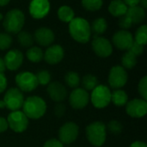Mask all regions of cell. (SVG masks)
<instances>
[{
  "instance_id": "cell-42",
  "label": "cell",
  "mask_w": 147,
  "mask_h": 147,
  "mask_svg": "<svg viewBox=\"0 0 147 147\" xmlns=\"http://www.w3.org/2000/svg\"><path fill=\"white\" fill-rule=\"evenodd\" d=\"M127 7H133L136 5H140V0H122Z\"/></svg>"
},
{
  "instance_id": "cell-35",
  "label": "cell",
  "mask_w": 147,
  "mask_h": 147,
  "mask_svg": "<svg viewBox=\"0 0 147 147\" xmlns=\"http://www.w3.org/2000/svg\"><path fill=\"white\" fill-rule=\"evenodd\" d=\"M138 91L140 95V96L142 97V99L147 100V77L145 76L143 77L140 82H139V85H138Z\"/></svg>"
},
{
  "instance_id": "cell-2",
  "label": "cell",
  "mask_w": 147,
  "mask_h": 147,
  "mask_svg": "<svg viewBox=\"0 0 147 147\" xmlns=\"http://www.w3.org/2000/svg\"><path fill=\"white\" fill-rule=\"evenodd\" d=\"M22 109V112L28 119L38 120L46 114L47 103L41 97L31 96L24 99Z\"/></svg>"
},
{
  "instance_id": "cell-5",
  "label": "cell",
  "mask_w": 147,
  "mask_h": 147,
  "mask_svg": "<svg viewBox=\"0 0 147 147\" xmlns=\"http://www.w3.org/2000/svg\"><path fill=\"white\" fill-rule=\"evenodd\" d=\"M90 101L96 109H104L111 102V91L109 87L98 84L91 92Z\"/></svg>"
},
{
  "instance_id": "cell-7",
  "label": "cell",
  "mask_w": 147,
  "mask_h": 147,
  "mask_svg": "<svg viewBox=\"0 0 147 147\" xmlns=\"http://www.w3.org/2000/svg\"><path fill=\"white\" fill-rule=\"evenodd\" d=\"M9 127L15 133L24 132L28 126V118L22 111H12L7 117Z\"/></svg>"
},
{
  "instance_id": "cell-21",
  "label": "cell",
  "mask_w": 147,
  "mask_h": 147,
  "mask_svg": "<svg viewBox=\"0 0 147 147\" xmlns=\"http://www.w3.org/2000/svg\"><path fill=\"white\" fill-rule=\"evenodd\" d=\"M127 8L122 0H113L109 5V11L113 16L120 17L127 13Z\"/></svg>"
},
{
  "instance_id": "cell-26",
  "label": "cell",
  "mask_w": 147,
  "mask_h": 147,
  "mask_svg": "<svg viewBox=\"0 0 147 147\" xmlns=\"http://www.w3.org/2000/svg\"><path fill=\"white\" fill-rule=\"evenodd\" d=\"M17 40L21 47H30L34 44V36L28 31H20L17 34Z\"/></svg>"
},
{
  "instance_id": "cell-13",
  "label": "cell",
  "mask_w": 147,
  "mask_h": 147,
  "mask_svg": "<svg viewBox=\"0 0 147 147\" xmlns=\"http://www.w3.org/2000/svg\"><path fill=\"white\" fill-rule=\"evenodd\" d=\"M127 114L133 118H141L147 113V102L144 99L135 98L126 104Z\"/></svg>"
},
{
  "instance_id": "cell-25",
  "label": "cell",
  "mask_w": 147,
  "mask_h": 147,
  "mask_svg": "<svg viewBox=\"0 0 147 147\" xmlns=\"http://www.w3.org/2000/svg\"><path fill=\"white\" fill-rule=\"evenodd\" d=\"M26 55L29 61H31L33 63H39L43 59L44 53L40 47H31L28 49Z\"/></svg>"
},
{
  "instance_id": "cell-37",
  "label": "cell",
  "mask_w": 147,
  "mask_h": 147,
  "mask_svg": "<svg viewBox=\"0 0 147 147\" xmlns=\"http://www.w3.org/2000/svg\"><path fill=\"white\" fill-rule=\"evenodd\" d=\"M144 47L145 46H143L141 44H139V43H137V42H135L134 40L133 44L131 45V47H129V49L127 51L131 52L133 54H134L137 57V56L141 55L144 53Z\"/></svg>"
},
{
  "instance_id": "cell-6",
  "label": "cell",
  "mask_w": 147,
  "mask_h": 147,
  "mask_svg": "<svg viewBox=\"0 0 147 147\" xmlns=\"http://www.w3.org/2000/svg\"><path fill=\"white\" fill-rule=\"evenodd\" d=\"M18 89L22 92H30L34 90L38 84L35 74L30 71H22L18 73L15 78Z\"/></svg>"
},
{
  "instance_id": "cell-22",
  "label": "cell",
  "mask_w": 147,
  "mask_h": 147,
  "mask_svg": "<svg viewBox=\"0 0 147 147\" xmlns=\"http://www.w3.org/2000/svg\"><path fill=\"white\" fill-rule=\"evenodd\" d=\"M111 102L116 107L126 106L127 102H128V96L124 90L117 89L111 92Z\"/></svg>"
},
{
  "instance_id": "cell-24",
  "label": "cell",
  "mask_w": 147,
  "mask_h": 147,
  "mask_svg": "<svg viewBox=\"0 0 147 147\" xmlns=\"http://www.w3.org/2000/svg\"><path fill=\"white\" fill-rule=\"evenodd\" d=\"M58 17L63 22L69 23L74 18V11L68 5H62L58 9Z\"/></svg>"
},
{
  "instance_id": "cell-4",
  "label": "cell",
  "mask_w": 147,
  "mask_h": 147,
  "mask_svg": "<svg viewBox=\"0 0 147 147\" xmlns=\"http://www.w3.org/2000/svg\"><path fill=\"white\" fill-rule=\"evenodd\" d=\"M86 137L89 142L96 147L102 146L106 141V126L102 121H95L86 127Z\"/></svg>"
},
{
  "instance_id": "cell-20",
  "label": "cell",
  "mask_w": 147,
  "mask_h": 147,
  "mask_svg": "<svg viewBox=\"0 0 147 147\" xmlns=\"http://www.w3.org/2000/svg\"><path fill=\"white\" fill-rule=\"evenodd\" d=\"M126 14L131 19L133 24H140L143 22L146 18V10L140 5L128 7Z\"/></svg>"
},
{
  "instance_id": "cell-14",
  "label": "cell",
  "mask_w": 147,
  "mask_h": 147,
  "mask_svg": "<svg viewBox=\"0 0 147 147\" xmlns=\"http://www.w3.org/2000/svg\"><path fill=\"white\" fill-rule=\"evenodd\" d=\"M114 46L119 50H128L134 42V36L128 30H119L112 37Z\"/></svg>"
},
{
  "instance_id": "cell-33",
  "label": "cell",
  "mask_w": 147,
  "mask_h": 147,
  "mask_svg": "<svg viewBox=\"0 0 147 147\" xmlns=\"http://www.w3.org/2000/svg\"><path fill=\"white\" fill-rule=\"evenodd\" d=\"M12 44V37L8 33H0V50L9 48Z\"/></svg>"
},
{
  "instance_id": "cell-38",
  "label": "cell",
  "mask_w": 147,
  "mask_h": 147,
  "mask_svg": "<svg viewBox=\"0 0 147 147\" xmlns=\"http://www.w3.org/2000/svg\"><path fill=\"white\" fill-rule=\"evenodd\" d=\"M65 105H64L63 103L58 102L55 107H54V114L57 117H62L65 113Z\"/></svg>"
},
{
  "instance_id": "cell-41",
  "label": "cell",
  "mask_w": 147,
  "mask_h": 147,
  "mask_svg": "<svg viewBox=\"0 0 147 147\" xmlns=\"http://www.w3.org/2000/svg\"><path fill=\"white\" fill-rule=\"evenodd\" d=\"M9 128V125L7 122V120L3 117H0V134L5 132Z\"/></svg>"
},
{
  "instance_id": "cell-15",
  "label": "cell",
  "mask_w": 147,
  "mask_h": 147,
  "mask_svg": "<svg viewBox=\"0 0 147 147\" xmlns=\"http://www.w3.org/2000/svg\"><path fill=\"white\" fill-rule=\"evenodd\" d=\"M28 10L33 18L42 19L49 13L50 3L48 0H31Z\"/></svg>"
},
{
  "instance_id": "cell-23",
  "label": "cell",
  "mask_w": 147,
  "mask_h": 147,
  "mask_svg": "<svg viewBox=\"0 0 147 147\" xmlns=\"http://www.w3.org/2000/svg\"><path fill=\"white\" fill-rule=\"evenodd\" d=\"M108 28V23L107 21L103 17H98L95 19L90 25L91 32H94L95 35H100L103 34Z\"/></svg>"
},
{
  "instance_id": "cell-10",
  "label": "cell",
  "mask_w": 147,
  "mask_h": 147,
  "mask_svg": "<svg viewBox=\"0 0 147 147\" xmlns=\"http://www.w3.org/2000/svg\"><path fill=\"white\" fill-rule=\"evenodd\" d=\"M79 133L78 126L74 122H67L62 125L59 131V140L62 144H71L73 143Z\"/></svg>"
},
{
  "instance_id": "cell-44",
  "label": "cell",
  "mask_w": 147,
  "mask_h": 147,
  "mask_svg": "<svg viewBox=\"0 0 147 147\" xmlns=\"http://www.w3.org/2000/svg\"><path fill=\"white\" fill-rule=\"evenodd\" d=\"M5 69H6V67H5V65H4L3 59H2L0 57V73H3Z\"/></svg>"
},
{
  "instance_id": "cell-40",
  "label": "cell",
  "mask_w": 147,
  "mask_h": 147,
  "mask_svg": "<svg viewBox=\"0 0 147 147\" xmlns=\"http://www.w3.org/2000/svg\"><path fill=\"white\" fill-rule=\"evenodd\" d=\"M7 87V78L3 73H0V94L5 90Z\"/></svg>"
},
{
  "instance_id": "cell-19",
  "label": "cell",
  "mask_w": 147,
  "mask_h": 147,
  "mask_svg": "<svg viewBox=\"0 0 147 147\" xmlns=\"http://www.w3.org/2000/svg\"><path fill=\"white\" fill-rule=\"evenodd\" d=\"M64 55L65 52L60 45H51L45 51L43 59L49 65H56L63 59Z\"/></svg>"
},
{
  "instance_id": "cell-16",
  "label": "cell",
  "mask_w": 147,
  "mask_h": 147,
  "mask_svg": "<svg viewBox=\"0 0 147 147\" xmlns=\"http://www.w3.org/2000/svg\"><path fill=\"white\" fill-rule=\"evenodd\" d=\"M6 69L9 71H16L20 68L23 62V54L20 50H9L3 58Z\"/></svg>"
},
{
  "instance_id": "cell-11",
  "label": "cell",
  "mask_w": 147,
  "mask_h": 147,
  "mask_svg": "<svg viewBox=\"0 0 147 147\" xmlns=\"http://www.w3.org/2000/svg\"><path fill=\"white\" fill-rule=\"evenodd\" d=\"M91 47L95 53L101 58H108L113 53L112 43L102 36L95 35L91 43Z\"/></svg>"
},
{
  "instance_id": "cell-47",
  "label": "cell",
  "mask_w": 147,
  "mask_h": 147,
  "mask_svg": "<svg viewBox=\"0 0 147 147\" xmlns=\"http://www.w3.org/2000/svg\"><path fill=\"white\" fill-rule=\"evenodd\" d=\"M4 108H6L5 103H4V102H3V100H1V101H0V109H4Z\"/></svg>"
},
{
  "instance_id": "cell-1",
  "label": "cell",
  "mask_w": 147,
  "mask_h": 147,
  "mask_svg": "<svg viewBox=\"0 0 147 147\" xmlns=\"http://www.w3.org/2000/svg\"><path fill=\"white\" fill-rule=\"evenodd\" d=\"M69 34L78 43H87L91 37L90 24L83 17H74L69 22Z\"/></svg>"
},
{
  "instance_id": "cell-30",
  "label": "cell",
  "mask_w": 147,
  "mask_h": 147,
  "mask_svg": "<svg viewBox=\"0 0 147 147\" xmlns=\"http://www.w3.org/2000/svg\"><path fill=\"white\" fill-rule=\"evenodd\" d=\"M134 40L139 44H141L145 46L147 43V26L146 25H141L139 27V28L135 32L134 39Z\"/></svg>"
},
{
  "instance_id": "cell-28",
  "label": "cell",
  "mask_w": 147,
  "mask_h": 147,
  "mask_svg": "<svg viewBox=\"0 0 147 147\" xmlns=\"http://www.w3.org/2000/svg\"><path fill=\"white\" fill-rule=\"evenodd\" d=\"M121 64L124 69H133L137 64V57L131 52L127 51L121 58Z\"/></svg>"
},
{
  "instance_id": "cell-34",
  "label": "cell",
  "mask_w": 147,
  "mask_h": 147,
  "mask_svg": "<svg viewBox=\"0 0 147 147\" xmlns=\"http://www.w3.org/2000/svg\"><path fill=\"white\" fill-rule=\"evenodd\" d=\"M108 128L109 130L110 131V133L117 135V134H121L122 132V129H123V126L121 122H119L118 121H115V120H113L109 122L108 124Z\"/></svg>"
},
{
  "instance_id": "cell-8",
  "label": "cell",
  "mask_w": 147,
  "mask_h": 147,
  "mask_svg": "<svg viewBox=\"0 0 147 147\" xmlns=\"http://www.w3.org/2000/svg\"><path fill=\"white\" fill-rule=\"evenodd\" d=\"M3 102L8 109L16 111L22 108L24 96L22 92L18 88H10L4 95Z\"/></svg>"
},
{
  "instance_id": "cell-18",
  "label": "cell",
  "mask_w": 147,
  "mask_h": 147,
  "mask_svg": "<svg viewBox=\"0 0 147 147\" xmlns=\"http://www.w3.org/2000/svg\"><path fill=\"white\" fill-rule=\"evenodd\" d=\"M47 94L49 97L56 102H61L65 100L67 96V90L65 87L59 82H53L49 83L47 84Z\"/></svg>"
},
{
  "instance_id": "cell-46",
  "label": "cell",
  "mask_w": 147,
  "mask_h": 147,
  "mask_svg": "<svg viewBox=\"0 0 147 147\" xmlns=\"http://www.w3.org/2000/svg\"><path fill=\"white\" fill-rule=\"evenodd\" d=\"M9 2H10V0H0V6H5Z\"/></svg>"
},
{
  "instance_id": "cell-3",
  "label": "cell",
  "mask_w": 147,
  "mask_h": 147,
  "mask_svg": "<svg viewBox=\"0 0 147 147\" xmlns=\"http://www.w3.org/2000/svg\"><path fill=\"white\" fill-rule=\"evenodd\" d=\"M25 23V16L19 9L9 10L3 19V26L8 34H18Z\"/></svg>"
},
{
  "instance_id": "cell-17",
  "label": "cell",
  "mask_w": 147,
  "mask_h": 147,
  "mask_svg": "<svg viewBox=\"0 0 147 147\" xmlns=\"http://www.w3.org/2000/svg\"><path fill=\"white\" fill-rule=\"evenodd\" d=\"M55 39L54 33L52 29L47 27H41L35 30L34 34V40L41 47L51 46Z\"/></svg>"
},
{
  "instance_id": "cell-31",
  "label": "cell",
  "mask_w": 147,
  "mask_h": 147,
  "mask_svg": "<svg viewBox=\"0 0 147 147\" xmlns=\"http://www.w3.org/2000/svg\"><path fill=\"white\" fill-rule=\"evenodd\" d=\"M84 9L88 11H97L103 4L102 0H81Z\"/></svg>"
},
{
  "instance_id": "cell-43",
  "label": "cell",
  "mask_w": 147,
  "mask_h": 147,
  "mask_svg": "<svg viewBox=\"0 0 147 147\" xmlns=\"http://www.w3.org/2000/svg\"><path fill=\"white\" fill-rule=\"evenodd\" d=\"M130 147H147L146 144L142 141H135L131 144Z\"/></svg>"
},
{
  "instance_id": "cell-48",
  "label": "cell",
  "mask_w": 147,
  "mask_h": 147,
  "mask_svg": "<svg viewBox=\"0 0 147 147\" xmlns=\"http://www.w3.org/2000/svg\"><path fill=\"white\" fill-rule=\"evenodd\" d=\"M3 19V15L0 13V21H2Z\"/></svg>"
},
{
  "instance_id": "cell-29",
  "label": "cell",
  "mask_w": 147,
  "mask_h": 147,
  "mask_svg": "<svg viewBox=\"0 0 147 147\" xmlns=\"http://www.w3.org/2000/svg\"><path fill=\"white\" fill-rule=\"evenodd\" d=\"M65 82L70 88L76 89L80 84V77L75 71H68L65 75Z\"/></svg>"
},
{
  "instance_id": "cell-32",
  "label": "cell",
  "mask_w": 147,
  "mask_h": 147,
  "mask_svg": "<svg viewBox=\"0 0 147 147\" xmlns=\"http://www.w3.org/2000/svg\"><path fill=\"white\" fill-rule=\"evenodd\" d=\"M35 77H36L38 84H40L43 86L47 85L51 81V74L47 70L39 71L37 72V74H35Z\"/></svg>"
},
{
  "instance_id": "cell-36",
  "label": "cell",
  "mask_w": 147,
  "mask_h": 147,
  "mask_svg": "<svg viewBox=\"0 0 147 147\" xmlns=\"http://www.w3.org/2000/svg\"><path fill=\"white\" fill-rule=\"evenodd\" d=\"M118 25L120 26V28H121V29L127 30L128 28H130L133 26V22H132L131 19L128 17V16L127 14H125L124 16L119 17Z\"/></svg>"
},
{
  "instance_id": "cell-12",
  "label": "cell",
  "mask_w": 147,
  "mask_h": 147,
  "mask_svg": "<svg viewBox=\"0 0 147 147\" xmlns=\"http://www.w3.org/2000/svg\"><path fill=\"white\" fill-rule=\"evenodd\" d=\"M90 101L89 93L83 88L74 89L69 96V103L75 109H82L85 108Z\"/></svg>"
},
{
  "instance_id": "cell-45",
  "label": "cell",
  "mask_w": 147,
  "mask_h": 147,
  "mask_svg": "<svg viewBox=\"0 0 147 147\" xmlns=\"http://www.w3.org/2000/svg\"><path fill=\"white\" fill-rule=\"evenodd\" d=\"M140 7H142L144 9H146L147 8V0H140Z\"/></svg>"
},
{
  "instance_id": "cell-9",
  "label": "cell",
  "mask_w": 147,
  "mask_h": 147,
  "mask_svg": "<svg viewBox=\"0 0 147 147\" xmlns=\"http://www.w3.org/2000/svg\"><path fill=\"white\" fill-rule=\"evenodd\" d=\"M128 75L121 65H115L110 69L109 74V84L113 89H121L122 88L127 82Z\"/></svg>"
},
{
  "instance_id": "cell-27",
  "label": "cell",
  "mask_w": 147,
  "mask_h": 147,
  "mask_svg": "<svg viewBox=\"0 0 147 147\" xmlns=\"http://www.w3.org/2000/svg\"><path fill=\"white\" fill-rule=\"evenodd\" d=\"M98 79L96 76L92 74H87L82 78L83 89L87 90H93L98 85Z\"/></svg>"
},
{
  "instance_id": "cell-39",
  "label": "cell",
  "mask_w": 147,
  "mask_h": 147,
  "mask_svg": "<svg viewBox=\"0 0 147 147\" xmlns=\"http://www.w3.org/2000/svg\"><path fill=\"white\" fill-rule=\"evenodd\" d=\"M43 147H64V144L57 139H51L45 142Z\"/></svg>"
}]
</instances>
